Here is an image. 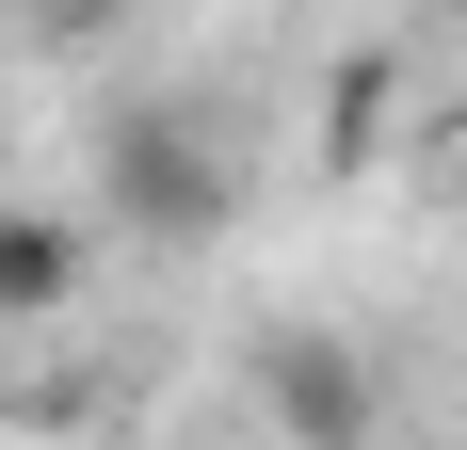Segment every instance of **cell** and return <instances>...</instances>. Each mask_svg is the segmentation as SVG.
Masks as SVG:
<instances>
[{
  "label": "cell",
  "instance_id": "cell-1",
  "mask_svg": "<svg viewBox=\"0 0 467 450\" xmlns=\"http://www.w3.org/2000/svg\"><path fill=\"white\" fill-rule=\"evenodd\" d=\"M97 210L130 225V241H210V225L242 210V161H226V129H210L193 97H130V113L97 129Z\"/></svg>",
  "mask_w": 467,
  "mask_h": 450
},
{
  "label": "cell",
  "instance_id": "cell-2",
  "mask_svg": "<svg viewBox=\"0 0 467 450\" xmlns=\"http://www.w3.org/2000/svg\"><path fill=\"white\" fill-rule=\"evenodd\" d=\"M97 273V225L81 210H0V322H65Z\"/></svg>",
  "mask_w": 467,
  "mask_h": 450
},
{
  "label": "cell",
  "instance_id": "cell-3",
  "mask_svg": "<svg viewBox=\"0 0 467 450\" xmlns=\"http://www.w3.org/2000/svg\"><path fill=\"white\" fill-rule=\"evenodd\" d=\"M275 403H290V418H323V435H355V418H371V386H355L338 354H275Z\"/></svg>",
  "mask_w": 467,
  "mask_h": 450
},
{
  "label": "cell",
  "instance_id": "cell-4",
  "mask_svg": "<svg viewBox=\"0 0 467 450\" xmlns=\"http://www.w3.org/2000/svg\"><path fill=\"white\" fill-rule=\"evenodd\" d=\"M435 178H451V210H467V129H451V145H435Z\"/></svg>",
  "mask_w": 467,
  "mask_h": 450
},
{
  "label": "cell",
  "instance_id": "cell-5",
  "mask_svg": "<svg viewBox=\"0 0 467 450\" xmlns=\"http://www.w3.org/2000/svg\"><path fill=\"white\" fill-rule=\"evenodd\" d=\"M451 16H467V0H451Z\"/></svg>",
  "mask_w": 467,
  "mask_h": 450
}]
</instances>
